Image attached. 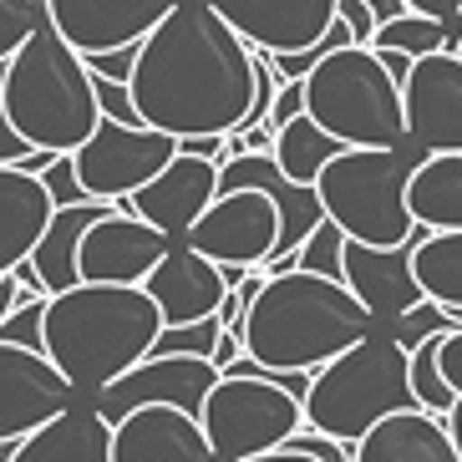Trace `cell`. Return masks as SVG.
I'll return each instance as SVG.
<instances>
[{
  "label": "cell",
  "instance_id": "6da1fadb",
  "mask_svg": "<svg viewBox=\"0 0 462 462\" xmlns=\"http://www.w3.org/2000/svg\"><path fill=\"white\" fill-rule=\"evenodd\" d=\"M133 107L173 137L239 133L254 107V46L208 5L178 0L137 42Z\"/></svg>",
  "mask_w": 462,
  "mask_h": 462
},
{
  "label": "cell",
  "instance_id": "7a4b0ae2",
  "mask_svg": "<svg viewBox=\"0 0 462 462\" xmlns=\"http://www.w3.org/2000/svg\"><path fill=\"white\" fill-rule=\"evenodd\" d=\"M163 336V310L148 285H102L77 280L46 300V356L71 376L82 396H97L107 381L152 356Z\"/></svg>",
  "mask_w": 462,
  "mask_h": 462
},
{
  "label": "cell",
  "instance_id": "3957f363",
  "mask_svg": "<svg viewBox=\"0 0 462 462\" xmlns=\"http://www.w3.org/2000/svg\"><path fill=\"white\" fill-rule=\"evenodd\" d=\"M371 330H376V315L346 280H326L290 264L270 274L249 305L245 356H254L270 371H320Z\"/></svg>",
  "mask_w": 462,
  "mask_h": 462
},
{
  "label": "cell",
  "instance_id": "277c9868",
  "mask_svg": "<svg viewBox=\"0 0 462 462\" xmlns=\"http://www.w3.org/2000/svg\"><path fill=\"white\" fill-rule=\"evenodd\" d=\"M5 112L31 148L77 152L102 123L97 77L56 26H42L5 61Z\"/></svg>",
  "mask_w": 462,
  "mask_h": 462
},
{
  "label": "cell",
  "instance_id": "5b68a950",
  "mask_svg": "<svg viewBox=\"0 0 462 462\" xmlns=\"http://www.w3.org/2000/svg\"><path fill=\"white\" fill-rule=\"evenodd\" d=\"M315 371H270L254 356H234L204 402V432L218 462H245L270 448H285L305 427V396Z\"/></svg>",
  "mask_w": 462,
  "mask_h": 462
},
{
  "label": "cell",
  "instance_id": "8992f818",
  "mask_svg": "<svg viewBox=\"0 0 462 462\" xmlns=\"http://www.w3.org/2000/svg\"><path fill=\"white\" fill-rule=\"evenodd\" d=\"M402 407H417L411 351L392 330H371L315 371V386L305 396V427L340 437V442H356L381 417H392Z\"/></svg>",
  "mask_w": 462,
  "mask_h": 462
},
{
  "label": "cell",
  "instance_id": "52a82bcc",
  "mask_svg": "<svg viewBox=\"0 0 462 462\" xmlns=\"http://www.w3.org/2000/svg\"><path fill=\"white\" fill-rule=\"evenodd\" d=\"M421 148L396 143V148H340L320 178L315 193L326 204V218L361 239V245H402L421 229L411 214V168Z\"/></svg>",
  "mask_w": 462,
  "mask_h": 462
},
{
  "label": "cell",
  "instance_id": "ba28073f",
  "mask_svg": "<svg viewBox=\"0 0 462 462\" xmlns=\"http://www.w3.org/2000/svg\"><path fill=\"white\" fill-rule=\"evenodd\" d=\"M305 112L351 148L407 143V97L376 46H340L305 77Z\"/></svg>",
  "mask_w": 462,
  "mask_h": 462
},
{
  "label": "cell",
  "instance_id": "9c48e42d",
  "mask_svg": "<svg viewBox=\"0 0 462 462\" xmlns=\"http://www.w3.org/2000/svg\"><path fill=\"white\" fill-rule=\"evenodd\" d=\"M178 148H183V137L163 133V127L123 123V117H107V112H102V123L92 127V137H87L71 158H77L82 189L92 193V199L123 204V199H133L163 163H173Z\"/></svg>",
  "mask_w": 462,
  "mask_h": 462
},
{
  "label": "cell",
  "instance_id": "30bf717a",
  "mask_svg": "<svg viewBox=\"0 0 462 462\" xmlns=\"http://www.w3.org/2000/svg\"><path fill=\"white\" fill-rule=\"evenodd\" d=\"M285 214L264 189H218V199L189 229V245L224 270H264L280 249Z\"/></svg>",
  "mask_w": 462,
  "mask_h": 462
},
{
  "label": "cell",
  "instance_id": "8fae6325",
  "mask_svg": "<svg viewBox=\"0 0 462 462\" xmlns=\"http://www.w3.org/2000/svg\"><path fill=\"white\" fill-rule=\"evenodd\" d=\"M218 376H224V366L208 361V356H163V351H152V356H143L133 371H123L117 381H107L92 402L107 421H123L127 411L152 407V402H168V407H183V411H193V417H204V402L218 386Z\"/></svg>",
  "mask_w": 462,
  "mask_h": 462
},
{
  "label": "cell",
  "instance_id": "7c38bea8",
  "mask_svg": "<svg viewBox=\"0 0 462 462\" xmlns=\"http://www.w3.org/2000/svg\"><path fill=\"white\" fill-rule=\"evenodd\" d=\"M77 386L46 351L0 340V442H21L77 402Z\"/></svg>",
  "mask_w": 462,
  "mask_h": 462
},
{
  "label": "cell",
  "instance_id": "4fadbf2b",
  "mask_svg": "<svg viewBox=\"0 0 462 462\" xmlns=\"http://www.w3.org/2000/svg\"><path fill=\"white\" fill-rule=\"evenodd\" d=\"M173 245V234L152 229L148 218H137L133 208L117 204L87 229L77 270H82V280H102V285H148V274L163 264Z\"/></svg>",
  "mask_w": 462,
  "mask_h": 462
},
{
  "label": "cell",
  "instance_id": "5bb4252c",
  "mask_svg": "<svg viewBox=\"0 0 462 462\" xmlns=\"http://www.w3.org/2000/svg\"><path fill=\"white\" fill-rule=\"evenodd\" d=\"M421 234L427 229H417L402 245H361V239H346V285L376 315V330H392L402 315L427 305V290L417 280V239Z\"/></svg>",
  "mask_w": 462,
  "mask_h": 462
},
{
  "label": "cell",
  "instance_id": "9a60e30c",
  "mask_svg": "<svg viewBox=\"0 0 462 462\" xmlns=\"http://www.w3.org/2000/svg\"><path fill=\"white\" fill-rule=\"evenodd\" d=\"M407 143L421 152H462V51L417 56L407 87Z\"/></svg>",
  "mask_w": 462,
  "mask_h": 462
},
{
  "label": "cell",
  "instance_id": "2e32d148",
  "mask_svg": "<svg viewBox=\"0 0 462 462\" xmlns=\"http://www.w3.org/2000/svg\"><path fill=\"white\" fill-rule=\"evenodd\" d=\"M214 199H218V163L204 152L178 148L173 163H163L133 199H123V208H133L137 218H148L152 229L173 234V239H189V229Z\"/></svg>",
  "mask_w": 462,
  "mask_h": 462
},
{
  "label": "cell",
  "instance_id": "e0dca14e",
  "mask_svg": "<svg viewBox=\"0 0 462 462\" xmlns=\"http://www.w3.org/2000/svg\"><path fill=\"white\" fill-rule=\"evenodd\" d=\"M46 26H56L82 56L137 46L178 0H42Z\"/></svg>",
  "mask_w": 462,
  "mask_h": 462
},
{
  "label": "cell",
  "instance_id": "ac0fdd59",
  "mask_svg": "<svg viewBox=\"0 0 462 462\" xmlns=\"http://www.w3.org/2000/svg\"><path fill=\"white\" fill-rule=\"evenodd\" d=\"M259 51H305L336 26L340 0H208Z\"/></svg>",
  "mask_w": 462,
  "mask_h": 462
},
{
  "label": "cell",
  "instance_id": "d6986e66",
  "mask_svg": "<svg viewBox=\"0 0 462 462\" xmlns=\"http://www.w3.org/2000/svg\"><path fill=\"white\" fill-rule=\"evenodd\" d=\"M112 457L117 462H218L204 432V417L152 402L112 421Z\"/></svg>",
  "mask_w": 462,
  "mask_h": 462
},
{
  "label": "cell",
  "instance_id": "ffe728a7",
  "mask_svg": "<svg viewBox=\"0 0 462 462\" xmlns=\"http://www.w3.org/2000/svg\"><path fill=\"white\" fill-rule=\"evenodd\" d=\"M148 295L158 300L163 326H189V320L218 315V305L229 295V274H224V264L199 254L189 239H178L163 254V264L148 274Z\"/></svg>",
  "mask_w": 462,
  "mask_h": 462
},
{
  "label": "cell",
  "instance_id": "44dd1931",
  "mask_svg": "<svg viewBox=\"0 0 462 462\" xmlns=\"http://www.w3.org/2000/svg\"><path fill=\"white\" fill-rule=\"evenodd\" d=\"M351 462H462V452L452 442L448 417L427 407H402L356 437Z\"/></svg>",
  "mask_w": 462,
  "mask_h": 462
},
{
  "label": "cell",
  "instance_id": "7402d4cb",
  "mask_svg": "<svg viewBox=\"0 0 462 462\" xmlns=\"http://www.w3.org/2000/svg\"><path fill=\"white\" fill-rule=\"evenodd\" d=\"M56 214V199L42 173L21 163H0V274H15L42 245L46 224Z\"/></svg>",
  "mask_w": 462,
  "mask_h": 462
},
{
  "label": "cell",
  "instance_id": "603a6c76",
  "mask_svg": "<svg viewBox=\"0 0 462 462\" xmlns=\"http://www.w3.org/2000/svg\"><path fill=\"white\" fill-rule=\"evenodd\" d=\"M11 462H117L112 457V421L97 411V402H71L46 427L21 437Z\"/></svg>",
  "mask_w": 462,
  "mask_h": 462
},
{
  "label": "cell",
  "instance_id": "cb8c5ba5",
  "mask_svg": "<svg viewBox=\"0 0 462 462\" xmlns=\"http://www.w3.org/2000/svg\"><path fill=\"white\" fill-rule=\"evenodd\" d=\"M107 199H82V204H61L51 214V224H46L42 245L31 249V270H36V280L46 285V295H61V290H71L77 280H82V270H77V259H82V239L87 229H92L97 218L107 214Z\"/></svg>",
  "mask_w": 462,
  "mask_h": 462
},
{
  "label": "cell",
  "instance_id": "d4e9b609",
  "mask_svg": "<svg viewBox=\"0 0 462 462\" xmlns=\"http://www.w3.org/2000/svg\"><path fill=\"white\" fill-rule=\"evenodd\" d=\"M411 214L421 229H462V152H421L417 158Z\"/></svg>",
  "mask_w": 462,
  "mask_h": 462
},
{
  "label": "cell",
  "instance_id": "484cf974",
  "mask_svg": "<svg viewBox=\"0 0 462 462\" xmlns=\"http://www.w3.org/2000/svg\"><path fill=\"white\" fill-rule=\"evenodd\" d=\"M340 148H351V143H340L336 133H326V127L310 117V112L290 117V123L274 133V163L285 168L295 183H305V189H315L320 168H326Z\"/></svg>",
  "mask_w": 462,
  "mask_h": 462
},
{
  "label": "cell",
  "instance_id": "4316f807",
  "mask_svg": "<svg viewBox=\"0 0 462 462\" xmlns=\"http://www.w3.org/2000/svg\"><path fill=\"white\" fill-rule=\"evenodd\" d=\"M417 280L427 290V300H437L457 320V310H462V229L421 234L417 239Z\"/></svg>",
  "mask_w": 462,
  "mask_h": 462
},
{
  "label": "cell",
  "instance_id": "83f0119b",
  "mask_svg": "<svg viewBox=\"0 0 462 462\" xmlns=\"http://www.w3.org/2000/svg\"><path fill=\"white\" fill-rule=\"evenodd\" d=\"M371 46H392V51H407V56H432V51H448L452 46V26L437 21V15L402 11L392 21H381Z\"/></svg>",
  "mask_w": 462,
  "mask_h": 462
},
{
  "label": "cell",
  "instance_id": "f1b7e54d",
  "mask_svg": "<svg viewBox=\"0 0 462 462\" xmlns=\"http://www.w3.org/2000/svg\"><path fill=\"white\" fill-rule=\"evenodd\" d=\"M442 336H448V330H437V336L411 346V392H417V407L437 411V417H448L452 402H457V392H452L448 376H442V356H437L442 351Z\"/></svg>",
  "mask_w": 462,
  "mask_h": 462
},
{
  "label": "cell",
  "instance_id": "f546056e",
  "mask_svg": "<svg viewBox=\"0 0 462 462\" xmlns=\"http://www.w3.org/2000/svg\"><path fill=\"white\" fill-rule=\"evenodd\" d=\"M346 239L351 234L340 229L336 218H320L310 229V239L295 249V270H310V274H326V280H346Z\"/></svg>",
  "mask_w": 462,
  "mask_h": 462
},
{
  "label": "cell",
  "instance_id": "4dcf8cb0",
  "mask_svg": "<svg viewBox=\"0 0 462 462\" xmlns=\"http://www.w3.org/2000/svg\"><path fill=\"white\" fill-rule=\"evenodd\" d=\"M218 340H224V320H218V315H204V320H189V326H163V336H158L152 351H163V356H208V361H214Z\"/></svg>",
  "mask_w": 462,
  "mask_h": 462
},
{
  "label": "cell",
  "instance_id": "1f68e13d",
  "mask_svg": "<svg viewBox=\"0 0 462 462\" xmlns=\"http://www.w3.org/2000/svg\"><path fill=\"white\" fill-rule=\"evenodd\" d=\"M46 300L51 295H31V290H21L15 310L0 320V340L31 346V351H46Z\"/></svg>",
  "mask_w": 462,
  "mask_h": 462
},
{
  "label": "cell",
  "instance_id": "d6a6232c",
  "mask_svg": "<svg viewBox=\"0 0 462 462\" xmlns=\"http://www.w3.org/2000/svg\"><path fill=\"white\" fill-rule=\"evenodd\" d=\"M42 26H46L42 0H0V61H11Z\"/></svg>",
  "mask_w": 462,
  "mask_h": 462
},
{
  "label": "cell",
  "instance_id": "836d02e7",
  "mask_svg": "<svg viewBox=\"0 0 462 462\" xmlns=\"http://www.w3.org/2000/svg\"><path fill=\"white\" fill-rule=\"evenodd\" d=\"M46 189H51V199H56V208L61 204H82V199H92V193L82 189V173H77V158L71 152H56L51 163H46Z\"/></svg>",
  "mask_w": 462,
  "mask_h": 462
},
{
  "label": "cell",
  "instance_id": "e575fe53",
  "mask_svg": "<svg viewBox=\"0 0 462 462\" xmlns=\"http://www.w3.org/2000/svg\"><path fill=\"white\" fill-rule=\"evenodd\" d=\"M31 152H36V148L15 133L11 112H5V61H0V163H26Z\"/></svg>",
  "mask_w": 462,
  "mask_h": 462
},
{
  "label": "cell",
  "instance_id": "d590c367",
  "mask_svg": "<svg viewBox=\"0 0 462 462\" xmlns=\"http://www.w3.org/2000/svg\"><path fill=\"white\" fill-rule=\"evenodd\" d=\"M336 15L356 31V42L371 46V36H376V26H381V15H376V5H371V0H340Z\"/></svg>",
  "mask_w": 462,
  "mask_h": 462
},
{
  "label": "cell",
  "instance_id": "8d00e7d4",
  "mask_svg": "<svg viewBox=\"0 0 462 462\" xmlns=\"http://www.w3.org/2000/svg\"><path fill=\"white\" fill-rule=\"evenodd\" d=\"M133 61H137V46H117V51L87 56V67H92L97 77H112V82H133Z\"/></svg>",
  "mask_w": 462,
  "mask_h": 462
},
{
  "label": "cell",
  "instance_id": "74e56055",
  "mask_svg": "<svg viewBox=\"0 0 462 462\" xmlns=\"http://www.w3.org/2000/svg\"><path fill=\"white\" fill-rule=\"evenodd\" d=\"M305 112V77H295V82H285L280 87V97H274V112H270V133H280V127L290 123V117H300Z\"/></svg>",
  "mask_w": 462,
  "mask_h": 462
},
{
  "label": "cell",
  "instance_id": "f35d334b",
  "mask_svg": "<svg viewBox=\"0 0 462 462\" xmlns=\"http://www.w3.org/2000/svg\"><path fill=\"white\" fill-rule=\"evenodd\" d=\"M442 376H448L452 392H462V326H452L448 336H442Z\"/></svg>",
  "mask_w": 462,
  "mask_h": 462
},
{
  "label": "cell",
  "instance_id": "ab89813d",
  "mask_svg": "<svg viewBox=\"0 0 462 462\" xmlns=\"http://www.w3.org/2000/svg\"><path fill=\"white\" fill-rule=\"evenodd\" d=\"M407 5H411V11H421V15H437V21H448V26L462 15V0H407Z\"/></svg>",
  "mask_w": 462,
  "mask_h": 462
},
{
  "label": "cell",
  "instance_id": "60d3db41",
  "mask_svg": "<svg viewBox=\"0 0 462 462\" xmlns=\"http://www.w3.org/2000/svg\"><path fill=\"white\" fill-rule=\"evenodd\" d=\"M245 462H320L315 452L295 448V442H285V448H270V452H259V457H245Z\"/></svg>",
  "mask_w": 462,
  "mask_h": 462
},
{
  "label": "cell",
  "instance_id": "b9f144b4",
  "mask_svg": "<svg viewBox=\"0 0 462 462\" xmlns=\"http://www.w3.org/2000/svg\"><path fill=\"white\" fill-rule=\"evenodd\" d=\"M15 300H21V280L15 274H0V320L15 310Z\"/></svg>",
  "mask_w": 462,
  "mask_h": 462
},
{
  "label": "cell",
  "instance_id": "7bdbcfd3",
  "mask_svg": "<svg viewBox=\"0 0 462 462\" xmlns=\"http://www.w3.org/2000/svg\"><path fill=\"white\" fill-rule=\"evenodd\" d=\"M448 427H452V442H457V452H462V392H457V402H452V411H448Z\"/></svg>",
  "mask_w": 462,
  "mask_h": 462
},
{
  "label": "cell",
  "instance_id": "ee69618b",
  "mask_svg": "<svg viewBox=\"0 0 462 462\" xmlns=\"http://www.w3.org/2000/svg\"><path fill=\"white\" fill-rule=\"evenodd\" d=\"M371 5H376V15H381V21H392V15H402V11H411L407 0H371Z\"/></svg>",
  "mask_w": 462,
  "mask_h": 462
},
{
  "label": "cell",
  "instance_id": "f6af8a7d",
  "mask_svg": "<svg viewBox=\"0 0 462 462\" xmlns=\"http://www.w3.org/2000/svg\"><path fill=\"white\" fill-rule=\"evenodd\" d=\"M457 51H462V46H457Z\"/></svg>",
  "mask_w": 462,
  "mask_h": 462
}]
</instances>
